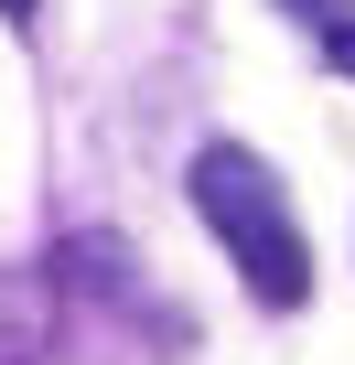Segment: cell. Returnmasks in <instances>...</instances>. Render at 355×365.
<instances>
[{"label":"cell","mask_w":355,"mask_h":365,"mask_svg":"<svg viewBox=\"0 0 355 365\" xmlns=\"http://www.w3.org/2000/svg\"><path fill=\"white\" fill-rule=\"evenodd\" d=\"M194 215L216 226V247L237 258V279L269 301V312H301L312 301V247H301V215L280 194V172L237 140H205L194 150Z\"/></svg>","instance_id":"obj_1"},{"label":"cell","mask_w":355,"mask_h":365,"mask_svg":"<svg viewBox=\"0 0 355 365\" xmlns=\"http://www.w3.org/2000/svg\"><path fill=\"white\" fill-rule=\"evenodd\" d=\"M323 65H334V76H355V22H323Z\"/></svg>","instance_id":"obj_2"},{"label":"cell","mask_w":355,"mask_h":365,"mask_svg":"<svg viewBox=\"0 0 355 365\" xmlns=\"http://www.w3.org/2000/svg\"><path fill=\"white\" fill-rule=\"evenodd\" d=\"M301 11H312V22H344V0H301Z\"/></svg>","instance_id":"obj_3"},{"label":"cell","mask_w":355,"mask_h":365,"mask_svg":"<svg viewBox=\"0 0 355 365\" xmlns=\"http://www.w3.org/2000/svg\"><path fill=\"white\" fill-rule=\"evenodd\" d=\"M0 11H11V22H33V0H0Z\"/></svg>","instance_id":"obj_4"}]
</instances>
